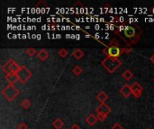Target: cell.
<instances>
[{
  "mask_svg": "<svg viewBox=\"0 0 154 129\" xmlns=\"http://www.w3.org/2000/svg\"><path fill=\"white\" fill-rule=\"evenodd\" d=\"M101 64H102V65L104 67V68H106L108 71V73H114L121 66L122 61L119 60L118 58H114L106 57L104 59H103Z\"/></svg>",
  "mask_w": 154,
  "mask_h": 129,
  "instance_id": "6da1fadb",
  "label": "cell"
},
{
  "mask_svg": "<svg viewBox=\"0 0 154 129\" xmlns=\"http://www.w3.org/2000/svg\"><path fill=\"white\" fill-rule=\"evenodd\" d=\"M2 95L7 99L8 101H13L19 94V90H18L15 84L8 83L1 91Z\"/></svg>",
  "mask_w": 154,
  "mask_h": 129,
  "instance_id": "7a4b0ae2",
  "label": "cell"
},
{
  "mask_svg": "<svg viewBox=\"0 0 154 129\" xmlns=\"http://www.w3.org/2000/svg\"><path fill=\"white\" fill-rule=\"evenodd\" d=\"M16 75L18 78V82L21 83H25L31 77L33 76V73L31 72L25 65H21L19 70L16 72Z\"/></svg>",
  "mask_w": 154,
  "mask_h": 129,
  "instance_id": "3957f363",
  "label": "cell"
},
{
  "mask_svg": "<svg viewBox=\"0 0 154 129\" xmlns=\"http://www.w3.org/2000/svg\"><path fill=\"white\" fill-rule=\"evenodd\" d=\"M20 66L21 65H18L14 59H9L7 62L2 66V70L5 75L9 73H16L19 70Z\"/></svg>",
  "mask_w": 154,
  "mask_h": 129,
  "instance_id": "277c9868",
  "label": "cell"
},
{
  "mask_svg": "<svg viewBox=\"0 0 154 129\" xmlns=\"http://www.w3.org/2000/svg\"><path fill=\"white\" fill-rule=\"evenodd\" d=\"M122 53H124V48H120L119 47L113 46L108 48V57L117 58Z\"/></svg>",
  "mask_w": 154,
  "mask_h": 129,
  "instance_id": "5b68a950",
  "label": "cell"
},
{
  "mask_svg": "<svg viewBox=\"0 0 154 129\" xmlns=\"http://www.w3.org/2000/svg\"><path fill=\"white\" fill-rule=\"evenodd\" d=\"M131 88H132V93L133 95L135 98H140L141 93H143V86H141V84L137 82H134L132 85H131Z\"/></svg>",
  "mask_w": 154,
  "mask_h": 129,
  "instance_id": "8992f818",
  "label": "cell"
},
{
  "mask_svg": "<svg viewBox=\"0 0 154 129\" xmlns=\"http://www.w3.org/2000/svg\"><path fill=\"white\" fill-rule=\"evenodd\" d=\"M96 111L97 114H106V115H109L111 113V111H112V109H111V108L106 105V103L104 104H100L99 106H98L96 109Z\"/></svg>",
  "mask_w": 154,
  "mask_h": 129,
  "instance_id": "52a82bcc",
  "label": "cell"
},
{
  "mask_svg": "<svg viewBox=\"0 0 154 129\" xmlns=\"http://www.w3.org/2000/svg\"><path fill=\"white\" fill-rule=\"evenodd\" d=\"M120 93H121V94L124 96L125 98H129V97L131 96V94H133L131 85H129L128 83H125V84L120 89Z\"/></svg>",
  "mask_w": 154,
  "mask_h": 129,
  "instance_id": "ba28073f",
  "label": "cell"
},
{
  "mask_svg": "<svg viewBox=\"0 0 154 129\" xmlns=\"http://www.w3.org/2000/svg\"><path fill=\"white\" fill-rule=\"evenodd\" d=\"M124 32H125V36H126L127 38L133 39L135 36V29L131 26H125V30Z\"/></svg>",
  "mask_w": 154,
  "mask_h": 129,
  "instance_id": "9c48e42d",
  "label": "cell"
},
{
  "mask_svg": "<svg viewBox=\"0 0 154 129\" xmlns=\"http://www.w3.org/2000/svg\"><path fill=\"white\" fill-rule=\"evenodd\" d=\"M109 99V96L104 93V91H100L99 93L96 95V100L100 102V104L106 103V101Z\"/></svg>",
  "mask_w": 154,
  "mask_h": 129,
  "instance_id": "30bf717a",
  "label": "cell"
},
{
  "mask_svg": "<svg viewBox=\"0 0 154 129\" xmlns=\"http://www.w3.org/2000/svg\"><path fill=\"white\" fill-rule=\"evenodd\" d=\"M5 79L7 80L9 82V83H13L15 84L17 81H18V78L16 75V73H9L5 75Z\"/></svg>",
  "mask_w": 154,
  "mask_h": 129,
  "instance_id": "8fae6325",
  "label": "cell"
},
{
  "mask_svg": "<svg viewBox=\"0 0 154 129\" xmlns=\"http://www.w3.org/2000/svg\"><path fill=\"white\" fill-rule=\"evenodd\" d=\"M86 122H87L89 126H94V125H96V123L97 122L96 116H95L94 114H89L88 118H86Z\"/></svg>",
  "mask_w": 154,
  "mask_h": 129,
  "instance_id": "7c38bea8",
  "label": "cell"
},
{
  "mask_svg": "<svg viewBox=\"0 0 154 129\" xmlns=\"http://www.w3.org/2000/svg\"><path fill=\"white\" fill-rule=\"evenodd\" d=\"M37 57L39 58L40 60L45 61V60L48 58V57H49V53H48V51L45 50H41L38 53H37Z\"/></svg>",
  "mask_w": 154,
  "mask_h": 129,
  "instance_id": "4fadbf2b",
  "label": "cell"
},
{
  "mask_svg": "<svg viewBox=\"0 0 154 129\" xmlns=\"http://www.w3.org/2000/svg\"><path fill=\"white\" fill-rule=\"evenodd\" d=\"M52 126L55 129H60L61 127H63L64 126V122L62 119H60V118H56L52 122Z\"/></svg>",
  "mask_w": 154,
  "mask_h": 129,
  "instance_id": "5bb4252c",
  "label": "cell"
},
{
  "mask_svg": "<svg viewBox=\"0 0 154 129\" xmlns=\"http://www.w3.org/2000/svg\"><path fill=\"white\" fill-rule=\"evenodd\" d=\"M72 55L77 60H79L84 57V52L80 50V48H77V50H75L73 51Z\"/></svg>",
  "mask_w": 154,
  "mask_h": 129,
  "instance_id": "9a60e30c",
  "label": "cell"
},
{
  "mask_svg": "<svg viewBox=\"0 0 154 129\" xmlns=\"http://www.w3.org/2000/svg\"><path fill=\"white\" fill-rule=\"evenodd\" d=\"M122 76L124 79H125L126 81H129V80H131L133 77V73L131 70H125L124 73H122Z\"/></svg>",
  "mask_w": 154,
  "mask_h": 129,
  "instance_id": "2e32d148",
  "label": "cell"
},
{
  "mask_svg": "<svg viewBox=\"0 0 154 129\" xmlns=\"http://www.w3.org/2000/svg\"><path fill=\"white\" fill-rule=\"evenodd\" d=\"M72 72H73V73L75 75H77V76H79L82 73V72H83V70H82V68L79 65H76V66H74V68L72 69Z\"/></svg>",
  "mask_w": 154,
  "mask_h": 129,
  "instance_id": "e0dca14e",
  "label": "cell"
},
{
  "mask_svg": "<svg viewBox=\"0 0 154 129\" xmlns=\"http://www.w3.org/2000/svg\"><path fill=\"white\" fill-rule=\"evenodd\" d=\"M21 106L24 108V109H28L30 107H31V101L27 99L23 100L21 103Z\"/></svg>",
  "mask_w": 154,
  "mask_h": 129,
  "instance_id": "ac0fdd59",
  "label": "cell"
},
{
  "mask_svg": "<svg viewBox=\"0 0 154 129\" xmlns=\"http://www.w3.org/2000/svg\"><path fill=\"white\" fill-rule=\"evenodd\" d=\"M58 54L61 58H66L68 56V54H69V51H68L66 48H60L58 51Z\"/></svg>",
  "mask_w": 154,
  "mask_h": 129,
  "instance_id": "d6986e66",
  "label": "cell"
},
{
  "mask_svg": "<svg viewBox=\"0 0 154 129\" xmlns=\"http://www.w3.org/2000/svg\"><path fill=\"white\" fill-rule=\"evenodd\" d=\"M25 52H26V54L28 55L29 57H33L34 55L36 54V50H35V48H27Z\"/></svg>",
  "mask_w": 154,
  "mask_h": 129,
  "instance_id": "ffe728a7",
  "label": "cell"
},
{
  "mask_svg": "<svg viewBox=\"0 0 154 129\" xmlns=\"http://www.w3.org/2000/svg\"><path fill=\"white\" fill-rule=\"evenodd\" d=\"M96 118H97V120H99V121H101V122H103V121H104L106 119V118H107V115H106V114H97L96 115Z\"/></svg>",
  "mask_w": 154,
  "mask_h": 129,
  "instance_id": "44dd1931",
  "label": "cell"
},
{
  "mask_svg": "<svg viewBox=\"0 0 154 129\" xmlns=\"http://www.w3.org/2000/svg\"><path fill=\"white\" fill-rule=\"evenodd\" d=\"M124 48V52H125V53H127V54L131 53L132 50H133V48L130 47V44H129V43H127L126 46H125V48Z\"/></svg>",
  "mask_w": 154,
  "mask_h": 129,
  "instance_id": "7402d4cb",
  "label": "cell"
},
{
  "mask_svg": "<svg viewBox=\"0 0 154 129\" xmlns=\"http://www.w3.org/2000/svg\"><path fill=\"white\" fill-rule=\"evenodd\" d=\"M17 129H28V126H27L26 123L22 122L17 126Z\"/></svg>",
  "mask_w": 154,
  "mask_h": 129,
  "instance_id": "603a6c76",
  "label": "cell"
},
{
  "mask_svg": "<svg viewBox=\"0 0 154 129\" xmlns=\"http://www.w3.org/2000/svg\"><path fill=\"white\" fill-rule=\"evenodd\" d=\"M109 45H110V47H113V46H116V47H119V43H118V41L116 40L115 39H114V40H112L110 41Z\"/></svg>",
  "mask_w": 154,
  "mask_h": 129,
  "instance_id": "cb8c5ba5",
  "label": "cell"
},
{
  "mask_svg": "<svg viewBox=\"0 0 154 129\" xmlns=\"http://www.w3.org/2000/svg\"><path fill=\"white\" fill-rule=\"evenodd\" d=\"M112 129H124V127H123V126L120 125L119 123H116V124H114L112 126Z\"/></svg>",
  "mask_w": 154,
  "mask_h": 129,
  "instance_id": "d4e9b609",
  "label": "cell"
},
{
  "mask_svg": "<svg viewBox=\"0 0 154 129\" xmlns=\"http://www.w3.org/2000/svg\"><path fill=\"white\" fill-rule=\"evenodd\" d=\"M70 129H80V127H79V126L78 124H73L70 126Z\"/></svg>",
  "mask_w": 154,
  "mask_h": 129,
  "instance_id": "484cf974",
  "label": "cell"
},
{
  "mask_svg": "<svg viewBox=\"0 0 154 129\" xmlns=\"http://www.w3.org/2000/svg\"><path fill=\"white\" fill-rule=\"evenodd\" d=\"M150 60L151 61V63H153V64H154V54H153V55H151V57L150 58Z\"/></svg>",
  "mask_w": 154,
  "mask_h": 129,
  "instance_id": "4316f807",
  "label": "cell"
},
{
  "mask_svg": "<svg viewBox=\"0 0 154 129\" xmlns=\"http://www.w3.org/2000/svg\"><path fill=\"white\" fill-rule=\"evenodd\" d=\"M104 53L108 57V50H104Z\"/></svg>",
  "mask_w": 154,
  "mask_h": 129,
  "instance_id": "83f0119b",
  "label": "cell"
},
{
  "mask_svg": "<svg viewBox=\"0 0 154 129\" xmlns=\"http://www.w3.org/2000/svg\"><path fill=\"white\" fill-rule=\"evenodd\" d=\"M124 17H120V22H124Z\"/></svg>",
  "mask_w": 154,
  "mask_h": 129,
  "instance_id": "f1b7e54d",
  "label": "cell"
},
{
  "mask_svg": "<svg viewBox=\"0 0 154 129\" xmlns=\"http://www.w3.org/2000/svg\"><path fill=\"white\" fill-rule=\"evenodd\" d=\"M153 82H154V78H153Z\"/></svg>",
  "mask_w": 154,
  "mask_h": 129,
  "instance_id": "f546056e",
  "label": "cell"
}]
</instances>
